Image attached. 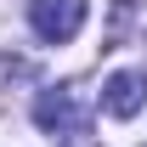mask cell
Returning <instances> with one entry per match:
<instances>
[{
	"mask_svg": "<svg viewBox=\"0 0 147 147\" xmlns=\"http://www.w3.org/2000/svg\"><path fill=\"white\" fill-rule=\"evenodd\" d=\"M28 23L45 45H68L85 28V0H28Z\"/></svg>",
	"mask_w": 147,
	"mask_h": 147,
	"instance_id": "obj_2",
	"label": "cell"
},
{
	"mask_svg": "<svg viewBox=\"0 0 147 147\" xmlns=\"http://www.w3.org/2000/svg\"><path fill=\"white\" fill-rule=\"evenodd\" d=\"M147 102V79L142 74H113L108 85H102V108L113 113V119H136Z\"/></svg>",
	"mask_w": 147,
	"mask_h": 147,
	"instance_id": "obj_3",
	"label": "cell"
},
{
	"mask_svg": "<svg viewBox=\"0 0 147 147\" xmlns=\"http://www.w3.org/2000/svg\"><path fill=\"white\" fill-rule=\"evenodd\" d=\"M34 125L51 142H85L91 136V96L79 85H51L34 96Z\"/></svg>",
	"mask_w": 147,
	"mask_h": 147,
	"instance_id": "obj_1",
	"label": "cell"
}]
</instances>
